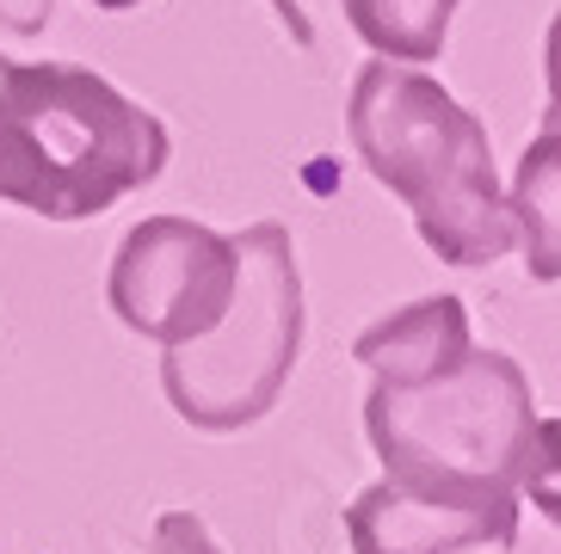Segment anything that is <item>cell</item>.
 Returning <instances> with one entry per match:
<instances>
[{
    "label": "cell",
    "instance_id": "10",
    "mask_svg": "<svg viewBox=\"0 0 561 554\" xmlns=\"http://www.w3.org/2000/svg\"><path fill=\"white\" fill-rule=\"evenodd\" d=\"M50 7H56V0H0V32L37 37L44 25H50Z\"/></svg>",
    "mask_w": 561,
    "mask_h": 554
},
{
    "label": "cell",
    "instance_id": "12",
    "mask_svg": "<svg viewBox=\"0 0 561 554\" xmlns=\"http://www.w3.org/2000/svg\"><path fill=\"white\" fill-rule=\"evenodd\" d=\"M100 13H130V7H142V0H93Z\"/></svg>",
    "mask_w": 561,
    "mask_h": 554
},
{
    "label": "cell",
    "instance_id": "9",
    "mask_svg": "<svg viewBox=\"0 0 561 554\" xmlns=\"http://www.w3.org/2000/svg\"><path fill=\"white\" fill-rule=\"evenodd\" d=\"M556 130H543L537 142L525 148V166H518V192H512L506 216L512 234H525V265L537 284H556L561 277V234H556Z\"/></svg>",
    "mask_w": 561,
    "mask_h": 554
},
{
    "label": "cell",
    "instance_id": "1",
    "mask_svg": "<svg viewBox=\"0 0 561 554\" xmlns=\"http://www.w3.org/2000/svg\"><path fill=\"white\" fill-rule=\"evenodd\" d=\"M346 136L364 173L408 204L420 241L445 265L481 272L512 253V216L500 197L488 124L445 81L389 56L364 62L346 99Z\"/></svg>",
    "mask_w": 561,
    "mask_h": 554
},
{
    "label": "cell",
    "instance_id": "3",
    "mask_svg": "<svg viewBox=\"0 0 561 554\" xmlns=\"http://www.w3.org/2000/svg\"><path fill=\"white\" fill-rule=\"evenodd\" d=\"M364 431L382 457V474L401 481H500V487H549V438L537 419L530 376L506 351L469 345L450 370L426 382H370Z\"/></svg>",
    "mask_w": 561,
    "mask_h": 554
},
{
    "label": "cell",
    "instance_id": "5",
    "mask_svg": "<svg viewBox=\"0 0 561 554\" xmlns=\"http://www.w3.org/2000/svg\"><path fill=\"white\" fill-rule=\"evenodd\" d=\"M229 290H234V241L192 222V216H142L117 241L112 277H105L112 314L161 351L210 333L229 309Z\"/></svg>",
    "mask_w": 561,
    "mask_h": 554
},
{
    "label": "cell",
    "instance_id": "7",
    "mask_svg": "<svg viewBox=\"0 0 561 554\" xmlns=\"http://www.w3.org/2000/svg\"><path fill=\"white\" fill-rule=\"evenodd\" d=\"M469 345H476L469 339V309L457 296H420V302L364 326L352 358L377 382H426V376L450 370Z\"/></svg>",
    "mask_w": 561,
    "mask_h": 554
},
{
    "label": "cell",
    "instance_id": "6",
    "mask_svg": "<svg viewBox=\"0 0 561 554\" xmlns=\"http://www.w3.org/2000/svg\"><path fill=\"white\" fill-rule=\"evenodd\" d=\"M352 554H476L512 549L518 487L500 481H401L382 474L346 506Z\"/></svg>",
    "mask_w": 561,
    "mask_h": 554
},
{
    "label": "cell",
    "instance_id": "2",
    "mask_svg": "<svg viewBox=\"0 0 561 554\" xmlns=\"http://www.w3.org/2000/svg\"><path fill=\"white\" fill-rule=\"evenodd\" d=\"M167 166V124L81 62L0 56V204L87 222Z\"/></svg>",
    "mask_w": 561,
    "mask_h": 554
},
{
    "label": "cell",
    "instance_id": "8",
    "mask_svg": "<svg viewBox=\"0 0 561 554\" xmlns=\"http://www.w3.org/2000/svg\"><path fill=\"white\" fill-rule=\"evenodd\" d=\"M346 25L389 62H438L462 0H340Z\"/></svg>",
    "mask_w": 561,
    "mask_h": 554
},
{
    "label": "cell",
    "instance_id": "4",
    "mask_svg": "<svg viewBox=\"0 0 561 554\" xmlns=\"http://www.w3.org/2000/svg\"><path fill=\"white\" fill-rule=\"evenodd\" d=\"M234 241V290L210 333L167 345L161 389L198 431H248L278 407L302 351V272L284 222H253Z\"/></svg>",
    "mask_w": 561,
    "mask_h": 554
},
{
    "label": "cell",
    "instance_id": "11",
    "mask_svg": "<svg viewBox=\"0 0 561 554\" xmlns=\"http://www.w3.org/2000/svg\"><path fill=\"white\" fill-rule=\"evenodd\" d=\"M265 7H272V13H278V25H284V32H290V37H297L302 49L314 44V25H309V13H302L297 0H265Z\"/></svg>",
    "mask_w": 561,
    "mask_h": 554
}]
</instances>
